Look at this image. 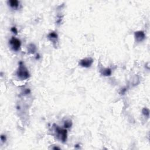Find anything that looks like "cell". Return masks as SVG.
Wrapping results in <instances>:
<instances>
[{
    "instance_id": "obj_8",
    "label": "cell",
    "mask_w": 150,
    "mask_h": 150,
    "mask_svg": "<svg viewBox=\"0 0 150 150\" xmlns=\"http://www.w3.org/2000/svg\"><path fill=\"white\" fill-rule=\"evenodd\" d=\"M48 38L52 41H53L54 40H56L58 39V35L56 32H52L48 35Z\"/></svg>"
},
{
    "instance_id": "obj_5",
    "label": "cell",
    "mask_w": 150,
    "mask_h": 150,
    "mask_svg": "<svg viewBox=\"0 0 150 150\" xmlns=\"http://www.w3.org/2000/svg\"><path fill=\"white\" fill-rule=\"evenodd\" d=\"M134 35H135V40H136V41H137L138 42H142L145 38V33H144L143 31H137V32H135V34H134Z\"/></svg>"
},
{
    "instance_id": "obj_1",
    "label": "cell",
    "mask_w": 150,
    "mask_h": 150,
    "mask_svg": "<svg viewBox=\"0 0 150 150\" xmlns=\"http://www.w3.org/2000/svg\"><path fill=\"white\" fill-rule=\"evenodd\" d=\"M17 75L18 78L21 80H26L29 78V73L28 69L21 62L19 63V68L17 72Z\"/></svg>"
},
{
    "instance_id": "obj_2",
    "label": "cell",
    "mask_w": 150,
    "mask_h": 150,
    "mask_svg": "<svg viewBox=\"0 0 150 150\" xmlns=\"http://www.w3.org/2000/svg\"><path fill=\"white\" fill-rule=\"evenodd\" d=\"M55 130L56 132L58 134V137H59L61 140H62L63 142H65L67 139V130L65 129H62V128L59 127L58 125L55 126Z\"/></svg>"
},
{
    "instance_id": "obj_9",
    "label": "cell",
    "mask_w": 150,
    "mask_h": 150,
    "mask_svg": "<svg viewBox=\"0 0 150 150\" xmlns=\"http://www.w3.org/2000/svg\"><path fill=\"white\" fill-rule=\"evenodd\" d=\"M28 49L29 52L31 53H34L36 51V47L34 45V44H30V45H28Z\"/></svg>"
},
{
    "instance_id": "obj_6",
    "label": "cell",
    "mask_w": 150,
    "mask_h": 150,
    "mask_svg": "<svg viewBox=\"0 0 150 150\" xmlns=\"http://www.w3.org/2000/svg\"><path fill=\"white\" fill-rule=\"evenodd\" d=\"M8 4L11 8H14V9H17L19 6V2L17 0H11V1H8Z\"/></svg>"
},
{
    "instance_id": "obj_3",
    "label": "cell",
    "mask_w": 150,
    "mask_h": 150,
    "mask_svg": "<svg viewBox=\"0 0 150 150\" xmlns=\"http://www.w3.org/2000/svg\"><path fill=\"white\" fill-rule=\"evenodd\" d=\"M9 45L14 51H18L21 47V42L20 40L17 39L15 37H12L9 41Z\"/></svg>"
},
{
    "instance_id": "obj_13",
    "label": "cell",
    "mask_w": 150,
    "mask_h": 150,
    "mask_svg": "<svg viewBox=\"0 0 150 150\" xmlns=\"http://www.w3.org/2000/svg\"><path fill=\"white\" fill-rule=\"evenodd\" d=\"M1 141H2V142H4V141H5V140H6V137H5V135H1Z\"/></svg>"
},
{
    "instance_id": "obj_10",
    "label": "cell",
    "mask_w": 150,
    "mask_h": 150,
    "mask_svg": "<svg viewBox=\"0 0 150 150\" xmlns=\"http://www.w3.org/2000/svg\"><path fill=\"white\" fill-rule=\"evenodd\" d=\"M142 114H143L145 117H149L150 111H149V110L148 109V108H144L143 109H142Z\"/></svg>"
},
{
    "instance_id": "obj_7",
    "label": "cell",
    "mask_w": 150,
    "mask_h": 150,
    "mask_svg": "<svg viewBox=\"0 0 150 150\" xmlns=\"http://www.w3.org/2000/svg\"><path fill=\"white\" fill-rule=\"evenodd\" d=\"M100 72L101 75L105 76H110L111 75V70L109 68H105L101 70Z\"/></svg>"
},
{
    "instance_id": "obj_4",
    "label": "cell",
    "mask_w": 150,
    "mask_h": 150,
    "mask_svg": "<svg viewBox=\"0 0 150 150\" xmlns=\"http://www.w3.org/2000/svg\"><path fill=\"white\" fill-rule=\"evenodd\" d=\"M93 63V60L91 58H86L80 61V65L83 68H90Z\"/></svg>"
},
{
    "instance_id": "obj_11",
    "label": "cell",
    "mask_w": 150,
    "mask_h": 150,
    "mask_svg": "<svg viewBox=\"0 0 150 150\" xmlns=\"http://www.w3.org/2000/svg\"><path fill=\"white\" fill-rule=\"evenodd\" d=\"M72 125V122L71 121H66L64 123V127L65 128H69Z\"/></svg>"
},
{
    "instance_id": "obj_12",
    "label": "cell",
    "mask_w": 150,
    "mask_h": 150,
    "mask_svg": "<svg viewBox=\"0 0 150 150\" xmlns=\"http://www.w3.org/2000/svg\"><path fill=\"white\" fill-rule=\"evenodd\" d=\"M11 31H12V32H13L14 34H17V32H18V31H17V28H15V27H12V28H11Z\"/></svg>"
}]
</instances>
